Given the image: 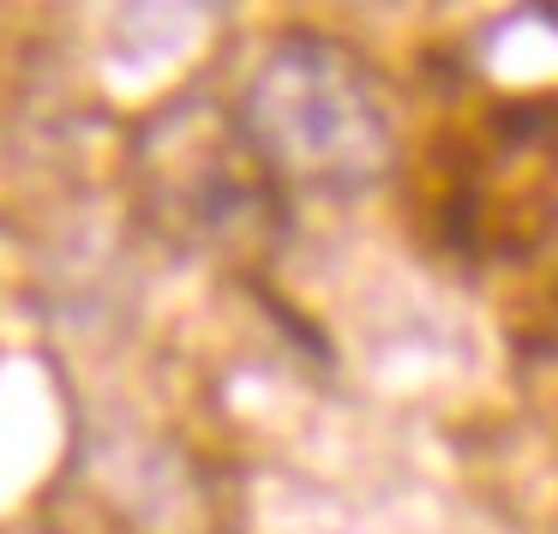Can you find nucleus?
I'll list each match as a JSON object with an SVG mask.
<instances>
[{
	"label": "nucleus",
	"mask_w": 558,
	"mask_h": 534,
	"mask_svg": "<svg viewBox=\"0 0 558 534\" xmlns=\"http://www.w3.org/2000/svg\"><path fill=\"white\" fill-rule=\"evenodd\" d=\"M541 349H546V354H553V361H558V313H553V325H546V337H541Z\"/></svg>",
	"instance_id": "obj_4"
},
{
	"label": "nucleus",
	"mask_w": 558,
	"mask_h": 534,
	"mask_svg": "<svg viewBox=\"0 0 558 534\" xmlns=\"http://www.w3.org/2000/svg\"><path fill=\"white\" fill-rule=\"evenodd\" d=\"M438 229L457 253L522 258L558 234V90L510 97L481 114L450 186L438 198Z\"/></svg>",
	"instance_id": "obj_3"
},
{
	"label": "nucleus",
	"mask_w": 558,
	"mask_h": 534,
	"mask_svg": "<svg viewBox=\"0 0 558 534\" xmlns=\"http://www.w3.org/2000/svg\"><path fill=\"white\" fill-rule=\"evenodd\" d=\"M241 138L282 198L349 205L397 169V114L378 73L325 31H289L234 102Z\"/></svg>",
	"instance_id": "obj_1"
},
{
	"label": "nucleus",
	"mask_w": 558,
	"mask_h": 534,
	"mask_svg": "<svg viewBox=\"0 0 558 534\" xmlns=\"http://www.w3.org/2000/svg\"><path fill=\"white\" fill-rule=\"evenodd\" d=\"M529 13L541 19V25H553V31H558V7H529Z\"/></svg>",
	"instance_id": "obj_5"
},
{
	"label": "nucleus",
	"mask_w": 558,
	"mask_h": 534,
	"mask_svg": "<svg viewBox=\"0 0 558 534\" xmlns=\"http://www.w3.org/2000/svg\"><path fill=\"white\" fill-rule=\"evenodd\" d=\"M133 193L150 229L193 258H265L289 229V198L241 138L234 102L181 90L133 133Z\"/></svg>",
	"instance_id": "obj_2"
}]
</instances>
